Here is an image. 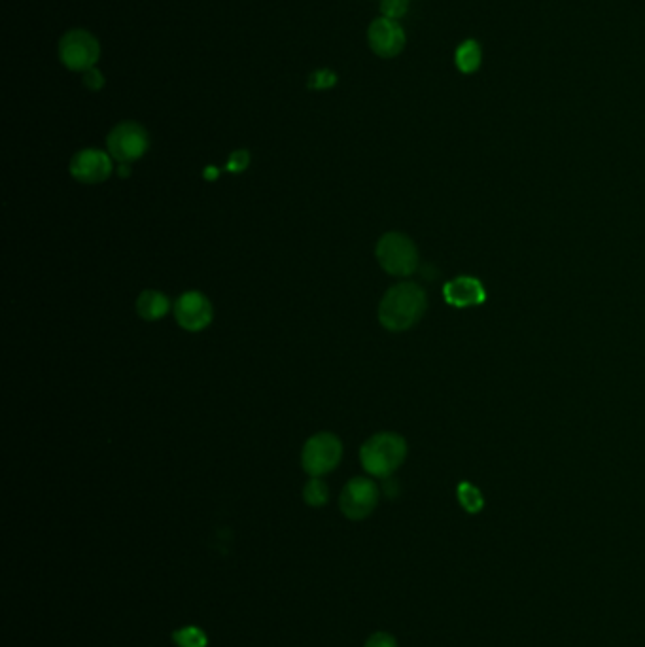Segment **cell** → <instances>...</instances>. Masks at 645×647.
<instances>
[{"instance_id": "obj_1", "label": "cell", "mask_w": 645, "mask_h": 647, "mask_svg": "<svg viewBox=\"0 0 645 647\" xmlns=\"http://www.w3.org/2000/svg\"><path fill=\"white\" fill-rule=\"evenodd\" d=\"M428 298L417 282H400L388 288L379 303V322L390 332L413 328L426 313Z\"/></svg>"}, {"instance_id": "obj_2", "label": "cell", "mask_w": 645, "mask_h": 647, "mask_svg": "<svg viewBox=\"0 0 645 647\" xmlns=\"http://www.w3.org/2000/svg\"><path fill=\"white\" fill-rule=\"evenodd\" d=\"M407 456L405 439L394 432H381L367 439L360 449L362 468L373 477L386 479L400 468Z\"/></svg>"}, {"instance_id": "obj_3", "label": "cell", "mask_w": 645, "mask_h": 647, "mask_svg": "<svg viewBox=\"0 0 645 647\" xmlns=\"http://www.w3.org/2000/svg\"><path fill=\"white\" fill-rule=\"evenodd\" d=\"M377 262L392 277H411L419 267V250L400 231H388L375 248Z\"/></svg>"}, {"instance_id": "obj_4", "label": "cell", "mask_w": 645, "mask_h": 647, "mask_svg": "<svg viewBox=\"0 0 645 647\" xmlns=\"http://www.w3.org/2000/svg\"><path fill=\"white\" fill-rule=\"evenodd\" d=\"M59 59L72 72H88L101 59V44L86 29H70L59 40Z\"/></svg>"}, {"instance_id": "obj_5", "label": "cell", "mask_w": 645, "mask_h": 647, "mask_svg": "<svg viewBox=\"0 0 645 647\" xmlns=\"http://www.w3.org/2000/svg\"><path fill=\"white\" fill-rule=\"evenodd\" d=\"M343 458V443L330 432L314 434L301 451V466L311 477L333 472Z\"/></svg>"}, {"instance_id": "obj_6", "label": "cell", "mask_w": 645, "mask_h": 647, "mask_svg": "<svg viewBox=\"0 0 645 647\" xmlns=\"http://www.w3.org/2000/svg\"><path fill=\"white\" fill-rule=\"evenodd\" d=\"M106 148L112 159H116L120 165H131L148 152L150 135L140 123H118L106 137Z\"/></svg>"}, {"instance_id": "obj_7", "label": "cell", "mask_w": 645, "mask_h": 647, "mask_svg": "<svg viewBox=\"0 0 645 647\" xmlns=\"http://www.w3.org/2000/svg\"><path fill=\"white\" fill-rule=\"evenodd\" d=\"M379 504V487L369 477H354L345 485L339 508L350 521H364Z\"/></svg>"}, {"instance_id": "obj_8", "label": "cell", "mask_w": 645, "mask_h": 647, "mask_svg": "<svg viewBox=\"0 0 645 647\" xmlns=\"http://www.w3.org/2000/svg\"><path fill=\"white\" fill-rule=\"evenodd\" d=\"M70 176L82 184H101L112 175V156L99 148H84L70 159Z\"/></svg>"}, {"instance_id": "obj_9", "label": "cell", "mask_w": 645, "mask_h": 647, "mask_svg": "<svg viewBox=\"0 0 645 647\" xmlns=\"http://www.w3.org/2000/svg\"><path fill=\"white\" fill-rule=\"evenodd\" d=\"M367 42H369L371 52L375 53L377 57L394 59L403 52L407 36L398 21L381 16V18L371 21V25L367 29Z\"/></svg>"}, {"instance_id": "obj_10", "label": "cell", "mask_w": 645, "mask_h": 647, "mask_svg": "<svg viewBox=\"0 0 645 647\" xmlns=\"http://www.w3.org/2000/svg\"><path fill=\"white\" fill-rule=\"evenodd\" d=\"M175 318L180 328L186 332H201L209 328L214 309L210 299L201 292H184L175 303Z\"/></svg>"}, {"instance_id": "obj_11", "label": "cell", "mask_w": 645, "mask_h": 647, "mask_svg": "<svg viewBox=\"0 0 645 647\" xmlns=\"http://www.w3.org/2000/svg\"><path fill=\"white\" fill-rule=\"evenodd\" d=\"M443 298L451 307L468 309V307L483 305L487 301V290L481 280L470 277V275H462V277L449 280L443 286Z\"/></svg>"}, {"instance_id": "obj_12", "label": "cell", "mask_w": 645, "mask_h": 647, "mask_svg": "<svg viewBox=\"0 0 645 647\" xmlns=\"http://www.w3.org/2000/svg\"><path fill=\"white\" fill-rule=\"evenodd\" d=\"M137 313L146 322H156L169 313L171 301L159 290H144L137 298Z\"/></svg>"}, {"instance_id": "obj_13", "label": "cell", "mask_w": 645, "mask_h": 647, "mask_svg": "<svg viewBox=\"0 0 645 647\" xmlns=\"http://www.w3.org/2000/svg\"><path fill=\"white\" fill-rule=\"evenodd\" d=\"M483 63V50L477 40L468 38L460 42V46L454 52V65L462 74H473L481 69Z\"/></svg>"}, {"instance_id": "obj_14", "label": "cell", "mask_w": 645, "mask_h": 647, "mask_svg": "<svg viewBox=\"0 0 645 647\" xmlns=\"http://www.w3.org/2000/svg\"><path fill=\"white\" fill-rule=\"evenodd\" d=\"M303 500L311 508H322L330 500V489L320 477H311L303 487Z\"/></svg>"}, {"instance_id": "obj_15", "label": "cell", "mask_w": 645, "mask_h": 647, "mask_svg": "<svg viewBox=\"0 0 645 647\" xmlns=\"http://www.w3.org/2000/svg\"><path fill=\"white\" fill-rule=\"evenodd\" d=\"M458 502H460V506L466 509L468 513H479L483 509V506H485V500H483L481 490L477 489L475 485L468 483V481H464V483L458 485Z\"/></svg>"}, {"instance_id": "obj_16", "label": "cell", "mask_w": 645, "mask_h": 647, "mask_svg": "<svg viewBox=\"0 0 645 647\" xmlns=\"http://www.w3.org/2000/svg\"><path fill=\"white\" fill-rule=\"evenodd\" d=\"M173 642L176 647H207L209 638L205 634V630L199 627H184V629L176 630L173 634Z\"/></svg>"}, {"instance_id": "obj_17", "label": "cell", "mask_w": 645, "mask_h": 647, "mask_svg": "<svg viewBox=\"0 0 645 647\" xmlns=\"http://www.w3.org/2000/svg\"><path fill=\"white\" fill-rule=\"evenodd\" d=\"M337 84V74L330 69L314 70L309 78V88L324 91V89H332Z\"/></svg>"}, {"instance_id": "obj_18", "label": "cell", "mask_w": 645, "mask_h": 647, "mask_svg": "<svg viewBox=\"0 0 645 647\" xmlns=\"http://www.w3.org/2000/svg\"><path fill=\"white\" fill-rule=\"evenodd\" d=\"M407 10H409V0H381L383 18L398 21L407 14Z\"/></svg>"}, {"instance_id": "obj_19", "label": "cell", "mask_w": 645, "mask_h": 647, "mask_svg": "<svg viewBox=\"0 0 645 647\" xmlns=\"http://www.w3.org/2000/svg\"><path fill=\"white\" fill-rule=\"evenodd\" d=\"M250 165V154L246 150H235L231 156H229V161H227V171L229 173H243L246 171V167Z\"/></svg>"}, {"instance_id": "obj_20", "label": "cell", "mask_w": 645, "mask_h": 647, "mask_svg": "<svg viewBox=\"0 0 645 647\" xmlns=\"http://www.w3.org/2000/svg\"><path fill=\"white\" fill-rule=\"evenodd\" d=\"M84 86L91 89V91H99V89H103V86H105V76H103V72L97 69V67H93V69H89L88 72H84Z\"/></svg>"}, {"instance_id": "obj_21", "label": "cell", "mask_w": 645, "mask_h": 647, "mask_svg": "<svg viewBox=\"0 0 645 647\" xmlns=\"http://www.w3.org/2000/svg\"><path fill=\"white\" fill-rule=\"evenodd\" d=\"M366 647H398V642L388 632H375L367 638Z\"/></svg>"}]
</instances>
